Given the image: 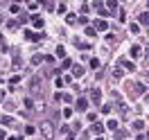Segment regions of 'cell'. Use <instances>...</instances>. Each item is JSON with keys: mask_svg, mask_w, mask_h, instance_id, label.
<instances>
[{"mask_svg": "<svg viewBox=\"0 0 149 140\" xmlns=\"http://www.w3.org/2000/svg\"><path fill=\"white\" fill-rule=\"evenodd\" d=\"M41 133H43V138L45 140H52L54 138V124L52 122H41Z\"/></svg>", "mask_w": 149, "mask_h": 140, "instance_id": "1", "label": "cell"}, {"mask_svg": "<svg viewBox=\"0 0 149 140\" xmlns=\"http://www.w3.org/2000/svg\"><path fill=\"white\" fill-rule=\"evenodd\" d=\"M91 102H93V104L102 102V93H100V88H93V91H91Z\"/></svg>", "mask_w": 149, "mask_h": 140, "instance_id": "2", "label": "cell"}, {"mask_svg": "<svg viewBox=\"0 0 149 140\" xmlns=\"http://www.w3.org/2000/svg\"><path fill=\"white\" fill-rule=\"evenodd\" d=\"M93 27H95V32H97V29H100V32H104V29L109 27V23H106L104 18H100V20H95V25H93Z\"/></svg>", "mask_w": 149, "mask_h": 140, "instance_id": "3", "label": "cell"}, {"mask_svg": "<svg viewBox=\"0 0 149 140\" xmlns=\"http://www.w3.org/2000/svg\"><path fill=\"white\" fill-rule=\"evenodd\" d=\"M86 109H88V100L79 97V100H77V111H86Z\"/></svg>", "mask_w": 149, "mask_h": 140, "instance_id": "4", "label": "cell"}, {"mask_svg": "<svg viewBox=\"0 0 149 140\" xmlns=\"http://www.w3.org/2000/svg\"><path fill=\"white\" fill-rule=\"evenodd\" d=\"M120 63H122V68H127L129 72H133V70H136V63H133V61H127V59H122Z\"/></svg>", "mask_w": 149, "mask_h": 140, "instance_id": "5", "label": "cell"}, {"mask_svg": "<svg viewBox=\"0 0 149 140\" xmlns=\"http://www.w3.org/2000/svg\"><path fill=\"white\" fill-rule=\"evenodd\" d=\"M93 133H97V138L104 133V124H100V122H93Z\"/></svg>", "mask_w": 149, "mask_h": 140, "instance_id": "6", "label": "cell"}, {"mask_svg": "<svg viewBox=\"0 0 149 140\" xmlns=\"http://www.w3.org/2000/svg\"><path fill=\"white\" fill-rule=\"evenodd\" d=\"M29 18H32V25H34V27H43V18H41V16H29Z\"/></svg>", "mask_w": 149, "mask_h": 140, "instance_id": "7", "label": "cell"}, {"mask_svg": "<svg viewBox=\"0 0 149 140\" xmlns=\"http://www.w3.org/2000/svg\"><path fill=\"white\" fill-rule=\"evenodd\" d=\"M131 56H133V59L142 56V47H140V45H133V47H131Z\"/></svg>", "mask_w": 149, "mask_h": 140, "instance_id": "8", "label": "cell"}, {"mask_svg": "<svg viewBox=\"0 0 149 140\" xmlns=\"http://www.w3.org/2000/svg\"><path fill=\"white\" fill-rule=\"evenodd\" d=\"M0 122H2L5 127H11V124H14V118H11V115H2V118H0Z\"/></svg>", "mask_w": 149, "mask_h": 140, "instance_id": "9", "label": "cell"}, {"mask_svg": "<svg viewBox=\"0 0 149 140\" xmlns=\"http://www.w3.org/2000/svg\"><path fill=\"white\" fill-rule=\"evenodd\" d=\"M84 72H86V70L81 68V65H74V68H72V77H81Z\"/></svg>", "mask_w": 149, "mask_h": 140, "instance_id": "10", "label": "cell"}, {"mask_svg": "<svg viewBox=\"0 0 149 140\" xmlns=\"http://www.w3.org/2000/svg\"><path fill=\"white\" fill-rule=\"evenodd\" d=\"M138 20H140V25H149V14H147V11H145V14H140Z\"/></svg>", "mask_w": 149, "mask_h": 140, "instance_id": "11", "label": "cell"}, {"mask_svg": "<svg viewBox=\"0 0 149 140\" xmlns=\"http://www.w3.org/2000/svg\"><path fill=\"white\" fill-rule=\"evenodd\" d=\"M65 23H68V25H74V23H77V16H74V14H68V16H65Z\"/></svg>", "mask_w": 149, "mask_h": 140, "instance_id": "12", "label": "cell"}, {"mask_svg": "<svg viewBox=\"0 0 149 140\" xmlns=\"http://www.w3.org/2000/svg\"><path fill=\"white\" fill-rule=\"evenodd\" d=\"M106 129L115 131V129H118V120H109V122H106Z\"/></svg>", "mask_w": 149, "mask_h": 140, "instance_id": "13", "label": "cell"}, {"mask_svg": "<svg viewBox=\"0 0 149 140\" xmlns=\"http://www.w3.org/2000/svg\"><path fill=\"white\" fill-rule=\"evenodd\" d=\"M122 75H124L122 68H115V70H113V77H115V79H122Z\"/></svg>", "mask_w": 149, "mask_h": 140, "instance_id": "14", "label": "cell"}, {"mask_svg": "<svg viewBox=\"0 0 149 140\" xmlns=\"http://www.w3.org/2000/svg\"><path fill=\"white\" fill-rule=\"evenodd\" d=\"M95 34H97V32H95V27H91V25H88V27H86V36L95 38Z\"/></svg>", "mask_w": 149, "mask_h": 140, "instance_id": "15", "label": "cell"}, {"mask_svg": "<svg viewBox=\"0 0 149 140\" xmlns=\"http://www.w3.org/2000/svg\"><path fill=\"white\" fill-rule=\"evenodd\" d=\"M106 7H109V11H113V9H118V2H115V0H109Z\"/></svg>", "mask_w": 149, "mask_h": 140, "instance_id": "16", "label": "cell"}, {"mask_svg": "<svg viewBox=\"0 0 149 140\" xmlns=\"http://www.w3.org/2000/svg\"><path fill=\"white\" fill-rule=\"evenodd\" d=\"M41 61H43V56H41V54H34V56H32V63H34V65H38Z\"/></svg>", "mask_w": 149, "mask_h": 140, "instance_id": "17", "label": "cell"}, {"mask_svg": "<svg viewBox=\"0 0 149 140\" xmlns=\"http://www.w3.org/2000/svg\"><path fill=\"white\" fill-rule=\"evenodd\" d=\"M142 127H145V122H142V120H136V122H133V129H136V131H140Z\"/></svg>", "mask_w": 149, "mask_h": 140, "instance_id": "18", "label": "cell"}, {"mask_svg": "<svg viewBox=\"0 0 149 140\" xmlns=\"http://www.w3.org/2000/svg\"><path fill=\"white\" fill-rule=\"evenodd\" d=\"M129 29H131V32H133V34H138V32H140L138 23H131V25H129Z\"/></svg>", "mask_w": 149, "mask_h": 140, "instance_id": "19", "label": "cell"}, {"mask_svg": "<svg viewBox=\"0 0 149 140\" xmlns=\"http://www.w3.org/2000/svg\"><path fill=\"white\" fill-rule=\"evenodd\" d=\"M118 18H120L122 23H124V20H127V11H124V9H120V11H118Z\"/></svg>", "mask_w": 149, "mask_h": 140, "instance_id": "20", "label": "cell"}, {"mask_svg": "<svg viewBox=\"0 0 149 140\" xmlns=\"http://www.w3.org/2000/svg\"><path fill=\"white\" fill-rule=\"evenodd\" d=\"M9 11H11V14H18V11H20V5H9Z\"/></svg>", "mask_w": 149, "mask_h": 140, "instance_id": "21", "label": "cell"}, {"mask_svg": "<svg viewBox=\"0 0 149 140\" xmlns=\"http://www.w3.org/2000/svg\"><path fill=\"white\" fill-rule=\"evenodd\" d=\"M7 27H9V29H16V27H18V20H9V23H7Z\"/></svg>", "mask_w": 149, "mask_h": 140, "instance_id": "22", "label": "cell"}, {"mask_svg": "<svg viewBox=\"0 0 149 140\" xmlns=\"http://www.w3.org/2000/svg\"><path fill=\"white\" fill-rule=\"evenodd\" d=\"M56 56H65V50H63V45H59V47H56Z\"/></svg>", "mask_w": 149, "mask_h": 140, "instance_id": "23", "label": "cell"}, {"mask_svg": "<svg viewBox=\"0 0 149 140\" xmlns=\"http://www.w3.org/2000/svg\"><path fill=\"white\" fill-rule=\"evenodd\" d=\"M70 65H72V61H70V59H63V63H61V68H70Z\"/></svg>", "mask_w": 149, "mask_h": 140, "instance_id": "24", "label": "cell"}, {"mask_svg": "<svg viewBox=\"0 0 149 140\" xmlns=\"http://www.w3.org/2000/svg\"><path fill=\"white\" fill-rule=\"evenodd\" d=\"M23 104H25V109H32V106H34V102H32L29 97H27V100H25V102H23Z\"/></svg>", "mask_w": 149, "mask_h": 140, "instance_id": "25", "label": "cell"}, {"mask_svg": "<svg viewBox=\"0 0 149 140\" xmlns=\"http://www.w3.org/2000/svg\"><path fill=\"white\" fill-rule=\"evenodd\" d=\"M91 68H100V61H97V59H91Z\"/></svg>", "mask_w": 149, "mask_h": 140, "instance_id": "26", "label": "cell"}, {"mask_svg": "<svg viewBox=\"0 0 149 140\" xmlns=\"http://www.w3.org/2000/svg\"><path fill=\"white\" fill-rule=\"evenodd\" d=\"M0 140H5V129H0Z\"/></svg>", "mask_w": 149, "mask_h": 140, "instance_id": "27", "label": "cell"}, {"mask_svg": "<svg viewBox=\"0 0 149 140\" xmlns=\"http://www.w3.org/2000/svg\"><path fill=\"white\" fill-rule=\"evenodd\" d=\"M2 100H5V93H0V102H2Z\"/></svg>", "mask_w": 149, "mask_h": 140, "instance_id": "28", "label": "cell"}, {"mask_svg": "<svg viewBox=\"0 0 149 140\" xmlns=\"http://www.w3.org/2000/svg\"><path fill=\"white\" fill-rule=\"evenodd\" d=\"M65 140H74V138H72V136H68V138H65Z\"/></svg>", "mask_w": 149, "mask_h": 140, "instance_id": "29", "label": "cell"}, {"mask_svg": "<svg viewBox=\"0 0 149 140\" xmlns=\"http://www.w3.org/2000/svg\"><path fill=\"white\" fill-rule=\"evenodd\" d=\"M147 36H149V32H147Z\"/></svg>", "mask_w": 149, "mask_h": 140, "instance_id": "30", "label": "cell"}]
</instances>
